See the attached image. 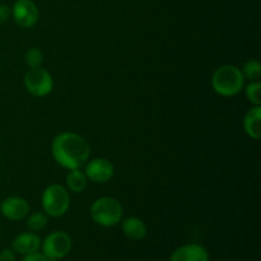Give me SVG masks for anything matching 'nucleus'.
<instances>
[{
  "label": "nucleus",
  "instance_id": "nucleus-1",
  "mask_svg": "<svg viewBox=\"0 0 261 261\" xmlns=\"http://www.w3.org/2000/svg\"><path fill=\"white\" fill-rule=\"evenodd\" d=\"M51 155L65 170L83 168L91 157V145L86 138L73 132H63L51 142Z\"/></svg>",
  "mask_w": 261,
  "mask_h": 261
},
{
  "label": "nucleus",
  "instance_id": "nucleus-2",
  "mask_svg": "<svg viewBox=\"0 0 261 261\" xmlns=\"http://www.w3.org/2000/svg\"><path fill=\"white\" fill-rule=\"evenodd\" d=\"M212 88L218 96L234 97L244 91L245 78L236 65L224 64L214 70L211 79Z\"/></svg>",
  "mask_w": 261,
  "mask_h": 261
},
{
  "label": "nucleus",
  "instance_id": "nucleus-3",
  "mask_svg": "<svg viewBox=\"0 0 261 261\" xmlns=\"http://www.w3.org/2000/svg\"><path fill=\"white\" fill-rule=\"evenodd\" d=\"M92 221L105 228L117 226L124 217V208L117 199L112 196H101L89 206Z\"/></svg>",
  "mask_w": 261,
  "mask_h": 261
},
{
  "label": "nucleus",
  "instance_id": "nucleus-4",
  "mask_svg": "<svg viewBox=\"0 0 261 261\" xmlns=\"http://www.w3.org/2000/svg\"><path fill=\"white\" fill-rule=\"evenodd\" d=\"M41 205L48 218H60L70 208V193L60 184H51L43 190Z\"/></svg>",
  "mask_w": 261,
  "mask_h": 261
},
{
  "label": "nucleus",
  "instance_id": "nucleus-5",
  "mask_svg": "<svg viewBox=\"0 0 261 261\" xmlns=\"http://www.w3.org/2000/svg\"><path fill=\"white\" fill-rule=\"evenodd\" d=\"M23 86L25 91L33 97L42 98L48 96L54 89V78L42 66L30 68L23 76Z\"/></svg>",
  "mask_w": 261,
  "mask_h": 261
},
{
  "label": "nucleus",
  "instance_id": "nucleus-6",
  "mask_svg": "<svg viewBox=\"0 0 261 261\" xmlns=\"http://www.w3.org/2000/svg\"><path fill=\"white\" fill-rule=\"evenodd\" d=\"M71 247H73V240L64 231L51 232L41 242V252L47 259H64L71 251Z\"/></svg>",
  "mask_w": 261,
  "mask_h": 261
},
{
  "label": "nucleus",
  "instance_id": "nucleus-7",
  "mask_svg": "<svg viewBox=\"0 0 261 261\" xmlns=\"http://www.w3.org/2000/svg\"><path fill=\"white\" fill-rule=\"evenodd\" d=\"M84 173L88 181L94 184H106L114 177L115 166L111 161L103 157H97L93 160H88L84 165Z\"/></svg>",
  "mask_w": 261,
  "mask_h": 261
},
{
  "label": "nucleus",
  "instance_id": "nucleus-8",
  "mask_svg": "<svg viewBox=\"0 0 261 261\" xmlns=\"http://www.w3.org/2000/svg\"><path fill=\"white\" fill-rule=\"evenodd\" d=\"M10 9L13 20L22 28H32L40 18V12L33 0H15Z\"/></svg>",
  "mask_w": 261,
  "mask_h": 261
},
{
  "label": "nucleus",
  "instance_id": "nucleus-9",
  "mask_svg": "<svg viewBox=\"0 0 261 261\" xmlns=\"http://www.w3.org/2000/svg\"><path fill=\"white\" fill-rule=\"evenodd\" d=\"M0 213L8 221H23L30 214V203L22 196H8L0 204Z\"/></svg>",
  "mask_w": 261,
  "mask_h": 261
},
{
  "label": "nucleus",
  "instance_id": "nucleus-10",
  "mask_svg": "<svg viewBox=\"0 0 261 261\" xmlns=\"http://www.w3.org/2000/svg\"><path fill=\"white\" fill-rule=\"evenodd\" d=\"M170 261H211V257L203 245L186 244L172 252Z\"/></svg>",
  "mask_w": 261,
  "mask_h": 261
},
{
  "label": "nucleus",
  "instance_id": "nucleus-11",
  "mask_svg": "<svg viewBox=\"0 0 261 261\" xmlns=\"http://www.w3.org/2000/svg\"><path fill=\"white\" fill-rule=\"evenodd\" d=\"M41 237L35 232H23L15 236L12 241V249L15 254L24 255L32 254V252L41 250Z\"/></svg>",
  "mask_w": 261,
  "mask_h": 261
},
{
  "label": "nucleus",
  "instance_id": "nucleus-12",
  "mask_svg": "<svg viewBox=\"0 0 261 261\" xmlns=\"http://www.w3.org/2000/svg\"><path fill=\"white\" fill-rule=\"evenodd\" d=\"M122 233L132 241H142L147 237L148 228L144 221L138 217H127L121 222Z\"/></svg>",
  "mask_w": 261,
  "mask_h": 261
},
{
  "label": "nucleus",
  "instance_id": "nucleus-13",
  "mask_svg": "<svg viewBox=\"0 0 261 261\" xmlns=\"http://www.w3.org/2000/svg\"><path fill=\"white\" fill-rule=\"evenodd\" d=\"M242 126L249 138L259 140L261 137V106H252L245 114Z\"/></svg>",
  "mask_w": 261,
  "mask_h": 261
},
{
  "label": "nucleus",
  "instance_id": "nucleus-14",
  "mask_svg": "<svg viewBox=\"0 0 261 261\" xmlns=\"http://www.w3.org/2000/svg\"><path fill=\"white\" fill-rule=\"evenodd\" d=\"M65 185L69 193L82 194L88 186V178H87L84 171H82V168L69 170L65 176Z\"/></svg>",
  "mask_w": 261,
  "mask_h": 261
},
{
  "label": "nucleus",
  "instance_id": "nucleus-15",
  "mask_svg": "<svg viewBox=\"0 0 261 261\" xmlns=\"http://www.w3.org/2000/svg\"><path fill=\"white\" fill-rule=\"evenodd\" d=\"M48 223V216L45 212H35L27 216V228L31 232H37L43 231Z\"/></svg>",
  "mask_w": 261,
  "mask_h": 261
},
{
  "label": "nucleus",
  "instance_id": "nucleus-16",
  "mask_svg": "<svg viewBox=\"0 0 261 261\" xmlns=\"http://www.w3.org/2000/svg\"><path fill=\"white\" fill-rule=\"evenodd\" d=\"M241 73L244 75L245 81L256 82L261 76V64L256 59H250L244 64L241 69Z\"/></svg>",
  "mask_w": 261,
  "mask_h": 261
},
{
  "label": "nucleus",
  "instance_id": "nucleus-17",
  "mask_svg": "<svg viewBox=\"0 0 261 261\" xmlns=\"http://www.w3.org/2000/svg\"><path fill=\"white\" fill-rule=\"evenodd\" d=\"M245 89V96L252 106H261V83L259 81L250 82Z\"/></svg>",
  "mask_w": 261,
  "mask_h": 261
},
{
  "label": "nucleus",
  "instance_id": "nucleus-18",
  "mask_svg": "<svg viewBox=\"0 0 261 261\" xmlns=\"http://www.w3.org/2000/svg\"><path fill=\"white\" fill-rule=\"evenodd\" d=\"M24 61L30 68H38L43 63V54L38 47H30L24 54Z\"/></svg>",
  "mask_w": 261,
  "mask_h": 261
},
{
  "label": "nucleus",
  "instance_id": "nucleus-19",
  "mask_svg": "<svg viewBox=\"0 0 261 261\" xmlns=\"http://www.w3.org/2000/svg\"><path fill=\"white\" fill-rule=\"evenodd\" d=\"M12 17V9L7 4H0V24H4Z\"/></svg>",
  "mask_w": 261,
  "mask_h": 261
},
{
  "label": "nucleus",
  "instance_id": "nucleus-20",
  "mask_svg": "<svg viewBox=\"0 0 261 261\" xmlns=\"http://www.w3.org/2000/svg\"><path fill=\"white\" fill-rule=\"evenodd\" d=\"M15 256H17V254L13 251L12 247L0 251V261H15Z\"/></svg>",
  "mask_w": 261,
  "mask_h": 261
},
{
  "label": "nucleus",
  "instance_id": "nucleus-21",
  "mask_svg": "<svg viewBox=\"0 0 261 261\" xmlns=\"http://www.w3.org/2000/svg\"><path fill=\"white\" fill-rule=\"evenodd\" d=\"M46 260H47V257H46L45 255L40 251H36V252H32V254L24 255V256L22 257V261H46Z\"/></svg>",
  "mask_w": 261,
  "mask_h": 261
},
{
  "label": "nucleus",
  "instance_id": "nucleus-22",
  "mask_svg": "<svg viewBox=\"0 0 261 261\" xmlns=\"http://www.w3.org/2000/svg\"><path fill=\"white\" fill-rule=\"evenodd\" d=\"M46 261H59V260H55V259H47Z\"/></svg>",
  "mask_w": 261,
  "mask_h": 261
}]
</instances>
